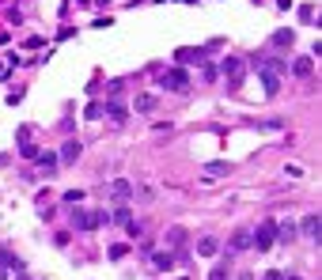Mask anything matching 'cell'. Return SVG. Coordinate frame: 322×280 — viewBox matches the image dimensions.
<instances>
[{
    "label": "cell",
    "instance_id": "cell-1",
    "mask_svg": "<svg viewBox=\"0 0 322 280\" xmlns=\"http://www.w3.org/2000/svg\"><path fill=\"white\" fill-rule=\"evenodd\" d=\"M106 212H87V208H76L72 212V231H95V227H103L106 224Z\"/></svg>",
    "mask_w": 322,
    "mask_h": 280
},
{
    "label": "cell",
    "instance_id": "cell-2",
    "mask_svg": "<svg viewBox=\"0 0 322 280\" xmlns=\"http://www.w3.org/2000/svg\"><path fill=\"white\" fill-rule=\"evenodd\" d=\"M159 88H167V91H190V72L186 69H178V64H174V69H167L159 76Z\"/></svg>",
    "mask_w": 322,
    "mask_h": 280
},
{
    "label": "cell",
    "instance_id": "cell-3",
    "mask_svg": "<svg viewBox=\"0 0 322 280\" xmlns=\"http://www.w3.org/2000/svg\"><path fill=\"white\" fill-rule=\"evenodd\" d=\"M273 243H277V224H273V220H261V224H258V231L250 235V246H258V250H269Z\"/></svg>",
    "mask_w": 322,
    "mask_h": 280
},
{
    "label": "cell",
    "instance_id": "cell-4",
    "mask_svg": "<svg viewBox=\"0 0 322 280\" xmlns=\"http://www.w3.org/2000/svg\"><path fill=\"white\" fill-rule=\"evenodd\" d=\"M34 163H38V170H42L46 178H50V175H57V167H61V163H57V152H38V156H34Z\"/></svg>",
    "mask_w": 322,
    "mask_h": 280
},
{
    "label": "cell",
    "instance_id": "cell-5",
    "mask_svg": "<svg viewBox=\"0 0 322 280\" xmlns=\"http://www.w3.org/2000/svg\"><path fill=\"white\" fill-rule=\"evenodd\" d=\"M224 76H228L231 83H239L243 80V57H228V61H224Z\"/></svg>",
    "mask_w": 322,
    "mask_h": 280
},
{
    "label": "cell",
    "instance_id": "cell-6",
    "mask_svg": "<svg viewBox=\"0 0 322 280\" xmlns=\"http://www.w3.org/2000/svg\"><path fill=\"white\" fill-rule=\"evenodd\" d=\"M80 159V144L76 140H65V148H61V156H57V163H61V167H68V163H76Z\"/></svg>",
    "mask_w": 322,
    "mask_h": 280
},
{
    "label": "cell",
    "instance_id": "cell-7",
    "mask_svg": "<svg viewBox=\"0 0 322 280\" xmlns=\"http://www.w3.org/2000/svg\"><path fill=\"white\" fill-rule=\"evenodd\" d=\"M174 61H178V69H182V64H193V61H205V50H190V46H186V50H178V53H174Z\"/></svg>",
    "mask_w": 322,
    "mask_h": 280
},
{
    "label": "cell",
    "instance_id": "cell-8",
    "mask_svg": "<svg viewBox=\"0 0 322 280\" xmlns=\"http://www.w3.org/2000/svg\"><path fill=\"white\" fill-rule=\"evenodd\" d=\"M110 197H114V201H129V197H133V186H129L125 178L110 182Z\"/></svg>",
    "mask_w": 322,
    "mask_h": 280
},
{
    "label": "cell",
    "instance_id": "cell-9",
    "mask_svg": "<svg viewBox=\"0 0 322 280\" xmlns=\"http://www.w3.org/2000/svg\"><path fill=\"white\" fill-rule=\"evenodd\" d=\"M0 265H4V273H23V262H19L12 250H0Z\"/></svg>",
    "mask_w": 322,
    "mask_h": 280
},
{
    "label": "cell",
    "instance_id": "cell-10",
    "mask_svg": "<svg viewBox=\"0 0 322 280\" xmlns=\"http://www.w3.org/2000/svg\"><path fill=\"white\" fill-rule=\"evenodd\" d=\"M269 42L277 46V50H292V46H296V34H292V31H273Z\"/></svg>",
    "mask_w": 322,
    "mask_h": 280
},
{
    "label": "cell",
    "instance_id": "cell-11",
    "mask_svg": "<svg viewBox=\"0 0 322 280\" xmlns=\"http://www.w3.org/2000/svg\"><path fill=\"white\" fill-rule=\"evenodd\" d=\"M152 265L159 269V273H167V269L174 265V254H171V250H159V254H152Z\"/></svg>",
    "mask_w": 322,
    "mask_h": 280
},
{
    "label": "cell",
    "instance_id": "cell-12",
    "mask_svg": "<svg viewBox=\"0 0 322 280\" xmlns=\"http://www.w3.org/2000/svg\"><path fill=\"white\" fill-rule=\"evenodd\" d=\"M216 250H220V243H216V239H212V235L197 239V254H201V257H212V254H216Z\"/></svg>",
    "mask_w": 322,
    "mask_h": 280
},
{
    "label": "cell",
    "instance_id": "cell-13",
    "mask_svg": "<svg viewBox=\"0 0 322 280\" xmlns=\"http://www.w3.org/2000/svg\"><path fill=\"white\" fill-rule=\"evenodd\" d=\"M318 227H322V220L315 216V212H311V216L304 220V224H299L296 231H304V235H311V239H318Z\"/></svg>",
    "mask_w": 322,
    "mask_h": 280
},
{
    "label": "cell",
    "instance_id": "cell-14",
    "mask_svg": "<svg viewBox=\"0 0 322 280\" xmlns=\"http://www.w3.org/2000/svg\"><path fill=\"white\" fill-rule=\"evenodd\" d=\"M292 72L296 76H311L315 72V61H311V57H296V61H292Z\"/></svg>",
    "mask_w": 322,
    "mask_h": 280
},
{
    "label": "cell",
    "instance_id": "cell-15",
    "mask_svg": "<svg viewBox=\"0 0 322 280\" xmlns=\"http://www.w3.org/2000/svg\"><path fill=\"white\" fill-rule=\"evenodd\" d=\"M228 163H209V167H205V178H224V175H228Z\"/></svg>",
    "mask_w": 322,
    "mask_h": 280
},
{
    "label": "cell",
    "instance_id": "cell-16",
    "mask_svg": "<svg viewBox=\"0 0 322 280\" xmlns=\"http://www.w3.org/2000/svg\"><path fill=\"white\" fill-rule=\"evenodd\" d=\"M103 114H110L114 121H125V106H122V102H106V106H103Z\"/></svg>",
    "mask_w": 322,
    "mask_h": 280
},
{
    "label": "cell",
    "instance_id": "cell-17",
    "mask_svg": "<svg viewBox=\"0 0 322 280\" xmlns=\"http://www.w3.org/2000/svg\"><path fill=\"white\" fill-rule=\"evenodd\" d=\"M277 239L280 243H292L296 239V224H277Z\"/></svg>",
    "mask_w": 322,
    "mask_h": 280
},
{
    "label": "cell",
    "instance_id": "cell-18",
    "mask_svg": "<svg viewBox=\"0 0 322 280\" xmlns=\"http://www.w3.org/2000/svg\"><path fill=\"white\" fill-rule=\"evenodd\" d=\"M231 250H250V231H239V235H231Z\"/></svg>",
    "mask_w": 322,
    "mask_h": 280
},
{
    "label": "cell",
    "instance_id": "cell-19",
    "mask_svg": "<svg viewBox=\"0 0 322 280\" xmlns=\"http://www.w3.org/2000/svg\"><path fill=\"white\" fill-rule=\"evenodd\" d=\"M61 201H65V205H72V208H80V201H84V189H68Z\"/></svg>",
    "mask_w": 322,
    "mask_h": 280
},
{
    "label": "cell",
    "instance_id": "cell-20",
    "mask_svg": "<svg viewBox=\"0 0 322 280\" xmlns=\"http://www.w3.org/2000/svg\"><path fill=\"white\" fill-rule=\"evenodd\" d=\"M136 110H140V114L155 110V95H140V99H136Z\"/></svg>",
    "mask_w": 322,
    "mask_h": 280
},
{
    "label": "cell",
    "instance_id": "cell-21",
    "mask_svg": "<svg viewBox=\"0 0 322 280\" xmlns=\"http://www.w3.org/2000/svg\"><path fill=\"white\" fill-rule=\"evenodd\" d=\"M167 243H171V246H182V243H186V231H182V227H171Z\"/></svg>",
    "mask_w": 322,
    "mask_h": 280
},
{
    "label": "cell",
    "instance_id": "cell-22",
    "mask_svg": "<svg viewBox=\"0 0 322 280\" xmlns=\"http://www.w3.org/2000/svg\"><path fill=\"white\" fill-rule=\"evenodd\" d=\"M299 19H304V23H315V4H304V8H299Z\"/></svg>",
    "mask_w": 322,
    "mask_h": 280
},
{
    "label": "cell",
    "instance_id": "cell-23",
    "mask_svg": "<svg viewBox=\"0 0 322 280\" xmlns=\"http://www.w3.org/2000/svg\"><path fill=\"white\" fill-rule=\"evenodd\" d=\"M125 254H129V246H125V243H114V246H110V257H114V262L125 257Z\"/></svg>",
    "mask_w": 322,
    "mask_h": 280
},
{
    "label": "cell",
    "instance_id": "cell-24",
    "mask_svg": "<svg viewBox=\"0 0 322 280\" xmlns=\"http://www.w3.org/2000/svg\"><path fill=\"white\" fill-rule=\"evenodd\" d=\"M209 280H228V265L220 262V265H216V269H212V273H209Z\"/></svg>",
    "mask_w": 322,
    "mask_h": 280
},
{
    "label": "cell",
    "instance_id": "cell-25",
    "mask_svg": "<svg viewBox=\"0 0 322 280\" xmlns=\"http://www.w3.org/2000/svg\"><path fill=\"white\" fill-rule=\"evenodd\" d=\"M19 152H23V156H27V159H34V156H38V148H34V144H31V140H23V144H19Z\"/></svg>",
    "mask_w": 322,
    "mask_h": 280
},
{
    "label": "cell",
    "instance_id": "cell-26",
    "mask_svg": "<svg viewBox=\"0 0 322 280\" xmlns=\"http://www.w3.org/2000/svg\"><path fill=\"white\" fill-rule=\"evenodd\" d=\"M87 118H91V121L103 118V102H91V106H87Z\"/></svg>",
    "mask_w": 322,
    "mask_h": 280
},
{
    "label": "cell",
    "instance_id": "cell-27",
    "mask_svg": "<svg viewBox=\"0 0 322 280\" xmlns=\"http://www.w3.org/2000/svg\"><path fill=\"white\" fill-rule=\"evenodd\" d=\"M114 220H118V224H133V220H129V208H118V212H114Z\"/></svg>",
    "mask_w": 322,
    "mask_h": 280
},
{
    "label": "cell",
    "instance_id": "cell-28",
    "mask_svg": "<svg viewBox=\"0 0 322 280\" xmlns=\"http://www.w3.org/2000/svg\"><path fill=\"white\" fill-rule=\"evenodd\" d=\"M261 280H285V273H277V269H273V273H266Z\"/></svg>",
    "mask_w": 322,
    "mask_h": 280
},
{
    "label": "cell",
    "instance_id": "cell-29",
    "mask_svg": "<svg viewBox=\"0 0 322 280\" xmlns=\"http://www.w3.org/2000/svg\"><path fill=\"white\" fill-rule=\"evenodd\" d=\"M0 280H12V273H4V269H0Z\"/></svg>",
    "mask_w": 322,
    "mask_h": 280
},
{
    "label": "cell",
    "instance_id": "cell-30",
    "mask_svg": "<svg viewBox=\"0 0 322 280\" xmlns=\"http://www.w3.org/2000/svg\"><path fill=\"white\" fill-rule=\"evenodd\" d=\"M285 280H304V276H285Z\"/></svg>",
    "mask_w": 322,
    "mask_h": 280
},
{
    "label": "cell",
    "instance_id": "cell-31",
    "mask_svg": "<svg viewBox=\"0 0 322 280\" xmlns=\"http://www.w3.org/2000/svg\"><path fill=\"white\" fill-rule=\"evenodd\" d=\"M19 280H27V276H19Z\"/></svg>",
    "mask_w": 322,
    "mask_h": 280
}]
</instances>
